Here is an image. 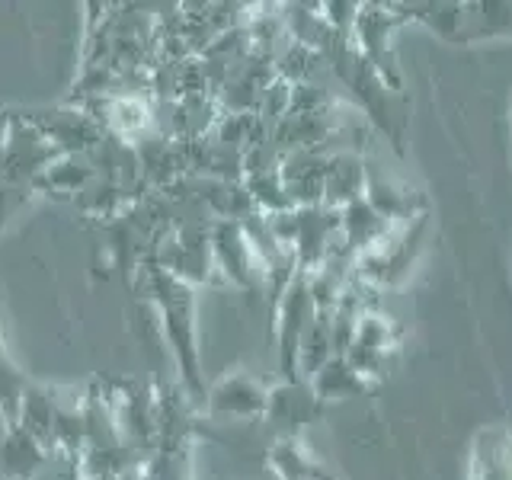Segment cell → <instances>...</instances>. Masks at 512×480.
Masks as SVG:
<instances>
[{"mask_svg":"<svg viewBox=\"0 0 512 480\" xmlns=\"http://www.w3.org/2000/svg\"><path fill=\"white\" fill-rule=\"evenodd\" d=\"M154 304L160 311V330H164L167 343L173 349V359L180 365L183 391L205 404V388L199 375V346H196V298H192V285L173 279L170 272L154 269L151 276Z\"/></svg>","mask_w":512,"mask_h":480,"instance_id":"6da1fadb","label":"cell"},{"mask_svg":"<svg viewBox=\"0 0 512 480\" xmlns=\"http://www.w3.org/2000/svg\"><path fill=\"white\" fill-rule=\"evenodd\" d=\"M276 343H279V372L285 381H301L298 378V349L304 333L311 330L317 308L311 298V285H308V272H298L295 282L288 285V292L276 304Z\"/></svg>","mask_w":512,"mask_h":480,"instance_id":"7a4b0ae2","label":"cell"},{"mask_svg":"<svg viewBox=\"0 0 512 480\" xmlns=\"http://www.w3.org/2000/svg\"><path fill=\"white\" fill-rule=\"evenodd\" d=\"M55 157H61V154L36 125H32L26 116H10L7 148H4V160H0V183H7V186L29 183L32 186Z\"/></svg>","mask_w":512,"mask_h":480,"instance_id":"3957f363","label":"cell"},{"mask_svg":"<svg viewBox=\"0 0 512 480\" xmlns=\"http://www.w3.org/2000/svg\"><path fill=\"white\" fill-rule=\"evenodd\" d=\"M397 23H400V16L394 13L391 4L388 7L362 4L356 29H352V39H349L394 93L400 90V68H397V58H394V48H391V36H394Z\"/></svg>","mask_w":512,"mask_h":480,"instance_id":"277c9868","label":"cell"},{"mask_svg":"<svg viewBox=\"0 0 512 480\" xmlns=\"http://www.w3.org/2000/svg\"><path fill=\"white\" fill-rule=\"evenodd\" d=\"M212 253H215V272L237 288H256L263 285V269L250 240L237 221H215L212 224Z\"/></svg>","mask_w":512,"mask_h":480,"instance_id":"5b68a950","label":"cell"},{"mask_svg":"<svg viewBox=\"0 0 512 480\" xmlns=\"http://www.w3.org/2000/svg\"><path fill=\"white\" fill-rule=\"evenodd\" d=\"M39 132L55 144L58 154H90L106 138V128L84 109H55L26 116Z\"/></svg>","mask_w":512,"mask_h":480,"instance_id":"8992f818","label":"cell"},{"mask_svg":"<svg viewBox=\"0 0 512 480\" xmlns=\"http://www.w3.org/2000/svg\"><path fill=\"white\" fill-rule=\"evenodd\" d=\"M298 237H295V260L301 272H317L324 266L330 247L340 237V212L327 205L295 208Z\"/></svg>","mask_w":512,"mask_h":480,"instance_id":"52a82bcc","label":"cell"},{"mask_svg":"<svg viewBox=\"0 0 512 480\" xmlns=\"http://www.w3.org/2000/svg\"><path fill=\"white\" fill-rule=\"evenodd\" d=\"M266 407H269V391L247 375L221 378L205 394V410L212 416H224V420H260V416H266Z\"/></svg>","mask_w":512,"mask_h":480,"instance_id":"ba28073f","label":"cell"},{"mask_svg":"<svg viewBox=\"0 0 512 480\" xmlns=\"http://www.w3.org/2000/svg\"><path fill=\"white\" fill-rule=\"evenodd\" d=\"M333 151H292L282 157V183L295 208L324 205V180L327 160Z\"/></svg>","mask_w":512,"mask_h":480,"instance_id":"9c48e42d","label":"cell"},{"mask_svg":"<svg viewBox=\"0 0 512 480\" xmlns=\"http://www.w3.org/2000/svg\"><path fill=\"white\" fill-rule=\"evenodd\" d=\"M368 183V167L359 151H333L327 160V180H324V205L327 208H346L349 202H356L365 196Z\"/></svg>","mask_w":512,"mask_h":480,"instance_id":"30bf717a","label":"cell"},{"mask_svg":"<svg viewBox=\"0 0 512 480\" xmlns=\"http://www.w3.org/2000/svg\"><path fill=\"white\" fill-rule=\"evenodd\" d=\"M394 231H397V224H391L388 218H381L375 208L368 205L365 196L356 199V202H349L346 208H340V234L359 256L378 250Z\"/></svg>","mask_w":512,"mask_h":480,"instance_id":"8fae6325","label":"cell"},{"mask_svg":"<svg viewBox=\"0 0 512 480\" xmlns=\"http://www.w3.org/2000/svg\"><path fill=\"white\" fill-rule=\"evenodd\" d=\"M48 464H52V452L39 439H32L26 429L10 426L7 436L0 439V468L10 480H32Z\"/></svg>","mask_w":512,"mask_h":480,"instance_id":"7c38bea8","label":"cell"},{"mask_svg":"<svg viewBox=\"0 0 512 480\" xmlns=\"http://www.w3.org/2000/svg\"><path fill=\"white\" fill-rule=\"evenodd\" d=\"M311 388V394L320 400V404H330V400H349V397H362L375 388V381H368L362 372L352 368V362L346 356H333L320 372L304 381Z\"/></svg>","mask_w":512,"mask_h":480,"instance_id":"4fadbf2b","label":"cell"},{"mask_svg":"<svg viewBox=\"0 0 512 480\" xmlns=\"http://www.w3.org/2000/svg\"><path fill=\"white\" fill-rule=\"evenodd\" d=\"M320 407V400L311 394V388L304 381H285L279 388L269 391V407L266 416L272 423L285 426L288 432H295L308 420H314V413Z\"/></svg>","mask_w":512,"mask_h":480,"instance_id":"5bb4252c","label":"cell"},{"mask_svg":"<svg viewBox=\"0 0 512 480\" xmlns=\"http://www.w3.org/2000/svg\"><path fill=\"white\" fill-rule=\"evenodd\" d=\"M93 180H96V170H93L87 154H61L48 164V170L32 186L42 189V192H52V196H74L77 199Z\"/></svg>","mask_w":512,"mask_h":480,"instance_id":"9a60e30c","label":"cell"},{"mask_svg":"<svg viewBox=\"0 0 512 480\" xmlns=\"http://www.w3.org/2000/svg\"><path fill=\"white\" fill-rule=\"evenodd\" d=\"M269 468L282 480H340L320 464L295 436H285L269 448Z\"/></svg>","mask_w":512,"mask_h":480,"instance_id":"2e32d148","label":"cell"},{"mask_svg":"<svg viewBox=\"0 0 512 480\" xmlns=\"http://www.w3.org/2000/svg\"><path fill=\"white\" fill-rule=\"evenodd\" d=\"M365 199L381 218H388L391 224H410V221L420 218V215H416V196H413V192L391 183V180H384V176H378V173H368Z\"/></svg>","mask_w":512,"mask_h":480,"instance_id":"e0dca14e","label":"cell"},{"mask_svg":"<svg viewBox=\"0 0 512 480\" xmlns=\"http://www.w3.org/2000/svg\"><path fill=\"white\" fill-rule=\"evenodd\" d=\"M333 356H336V352H333L330 314H317V317H314V324H311V330L304 333L301 349H298V378H301V381H311Z\"/></svg>","mask_w":512,"mask_h":480,"instance_id":"ac0fdd59","label":"cell"},{"mask_svg":"<svg viewBox=\"0 0 512 480\" xmlns=\"http://www.w3.org/2000/svg\"><path fill=\"white\" fill-rule=\"evenodd\" d=\"M26 391H29V384H26L23 372L7 359V352L0 349V410L7 413V420L13 426H16V416H20Z\"/></svg>","mask_w":512,"mask_h":480,"instance_id":"d6986e66","label":"cell"},{"mask_svg":"<svg viewBox=\"0 0 512 480\" xmlns=\"http://www.w3.org/2000/svg\"><path fill=\"white\" fill-rule=\"evenodd\" d=\"M359 10H362V4H356V0H330V4H320V16H324V23L340 39H352Z\"/></svg>","mask_w":512,"mask_h":480,"instance_id":"ffe728a7","label":"cell"},{"mask_svg":"<svg viewBox=\"0 0 512 480\" xmlns=\"http://www.w3.org/2000/svg\"><path fill=\"white\" fill-rule=\"evenodd\" d=\"M7 132H10V116H0V160H4V148H7Z\"/></svg>","mask_w":512,"mask_h":480,"instance_id":"44dd1931","label":"cell"},{"mask_svg":"<svg viewBox=\"0 0 512 480\" xmlns=\"http://www.w3.org/2000/svg\"><path fill=\"white\" fill-rule=\"evenodd\" d=\"M10 426H13V423L7 420V413H4V410H0V439H4V436H7V432H10Z\"/></svg>","mask_w":512,"mask_h":480,"instance_id":"7402d4cb","label":"cell"}]
</instances>
